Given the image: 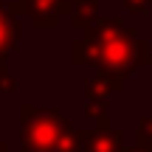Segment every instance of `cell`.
<instances>
[{"label":"cell","instance_id":"4","mask_svg":"<svg viewBox=\"0 0 152 152\" xmlns=\"http://www.w3.org/2000/svg\"><path fill=\"white\" fill-rule=\"evenodd\" d=\"M14 51H20V20L11 14V3L0 0V65H9Z\"/></svg>","mask_w":152,"mask_h":152},{"label":"cell","instance_id":"2","mask_svg":"<svg viewBox=\"0 0 152 152\" xmlns=\"http://www.w3.org/2000/svg\"><path fill=\"white\" fill-rule=\"evenodd\" d=\"M68 121L56 107L20 104V152H48Z\"/></svg>","mask_w":152,"mask_h":152},{"label":"cell","instance_id":"10","mask_svg":"<svg viewBox=\"0 0 152 152\" xmlns=\"http://www.w3.org/2000/svg\"><path fill=\"white\" fill-rule=\"evenodd\" d=\"M135 149L138 152H152V115H141V121H138Z\"/></svg>","mask_w":152,"mask_h":152},{"label":"cell","instance_id":"12","mask_svg":"<svg viewBox=\"0 0 152 152\" xmlns=\"http://www.w3.org/2000/svg\"><path fill=\"white\" fill-rule=\"evenodd\" d=\"M0 90H6V93L17 90V79H14V73L9 71V65H0Z\"/></svg>","mask_w":152,"mask_h":152},{"label":"cell","instance_id":"14","mask_svg":"<svg viewBox=\"0 0 152 152\" xmlns=\"http://www.w3.org/2000/svg\"><path fill=\"white\" fill-rule=\"evenodd\" d=\"M141 65H152V39H141Z\"/></svg>","mask_w":152,"mask_h":152},{"label":"cell","instance_id":"16","mask_svg":"<svg viewBox=\"0 0 152 152\" xmlns=\"http://www.w3.org/2000/svg\"><path fill=\"white\" fill-rule=\"evenodd\" d=\"M121 152H138L135 147H124V149H121Z\"/></svg>","mask_w":152,"mask_h":152},{"label":"cell","instance_id":"11","mask_svg":"<svg viewBox=\"0 0 152 152\" xmlns=\"http://www.w3.org/2000/svg\"><path fill=\"white\" fill-rule=\"evenodd\" d=\"M107 104L110 102H104V99H85V113L90 118L102 121V118H107Z\"/></svg>","mask_w":152,"mask_h":152},{"label":"cell","instance_id":"6","mask_svg":"<svg viewBox=\"0 0 152 152\" xmlns=\"http://www.w3.org/2000/svg\"><path fill=\"white\" fill-rule=\"evenodd\" d=\"M82 90H85V99H104V102H110L113 93L124 90V79L96 71L93 76H85L82 79Z\"/></svg>","mask_w":152,"mask_h":152},{"label":"cell","instance_id":"1","mask_svg":"<svg viewBox=\"0 0 152 152\" xmlns=\"http://www.w3.org/2000/svg\"><path fill=\"white\" fill-rule=\"evenodd\" d=\"M85 37L99 45V73L127 79L141 65V37L118 17H99L90 28H85Z\"/></svg>","mask_w":152,"mask_h":152},{"label":"cell","instance_id":"7","mask_svg":"<svg viewBox=\"0 0 152 152\" xmlns=\"http://www.w3.org/2000/svg\"><path fill=\"white\" fill-rule=\"evenodd\" d=\"M71 62H73V65H90V68H96L99 65V45L82 34L79 39L71 42Z\"/></svg>","mask_w":152,"mask_h":152},{"label":"cell","instance_id":"3","mask_svg":"<svg viewBox=\"0 0 152 152\" xmlns=\"http://www.w3.org/2000/svg\"><path fill=\"white\" fill-rule=\"evenodd\" d=\"M23 14L31 17L34 26L54 28L62 14H71V0H20Z\"/></svg>","mask_w":152,"mask_h":152},{"label":"cell","instance_id":"5","mask_svg":"<svg viewBox=\"0 0 152 152\" xmlns=\"http://www.w3.org/2000/svg\"><path fill=\"white\" fill-rule=\"evenodd\" d=\"M79 152H121L124 149V132L121 130H76Z\"/></svg>","mask_w":152,"mask_h":152},{"label":"cell","instance_id":"17","mask_svg":"<svg viewBox=\"0 0 152 152\" xmlns=\"http://www.w3.org/2000/svg\"><path fill=\"white\" fill-rule=\"evenodd\" d=\"M0 152H9V147H6V144H3V141H0Z\"/></svg>","mask_w":152,"mask_h":152},{"label":"cell","instance_id":"13","mask_svg":"<svg viewBox=\"0 0 152 152\" xmlns=\"http://www.w3.org/2000/svg\"><path fill=\"white\" fill-rule=\"evenodd\" d=\"M121 3H124V9L132 11V14H138V11H141V14H149V3L152 0H121Z\"/></svg>","mask_w":152,"mask_h":152},{"label":"cell","instance_id":"8","mask_svg":"<svg viewBox=\"0 0 152 152\" xmlns=\"http://www.w3.org/2000/svg\"><path fill=\"white\" fill-rule=\"evenodd\" d=\"M71 23L76 28H82V31H85V28H90L93 23L99 20V3H90V6H73L71 3Z\"/></svg>","mask_w":152,"mask_h":152},{"label":"cell","instance_id":"9","mask_svg":"<svg viewBox=\"0 0 152 152\" xmlns=\"http://www.w3.org/2000/svg\"><path fill=\"white\" fill-rule=\"evenodd\" d=\"M48 152H79V135H76V130L71 124L62 127L59 138L54 141V147H51Z\"/></svg>","mask_w":152,"mask_h":152},{"label":"cell","instance_id":"15","mask_svg":"<svg viewBox=\"0 0 152 152\" xmlns=\"http://www.w3.org/2000/svg\"><path fill=\"white\" fill-rule=\"evenodd\" d=\"M73 6H90V3H99V0H71Z\"/></svg>","mask_w":152,"mask_h":152}]
</instances>
